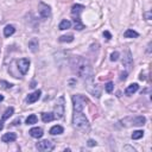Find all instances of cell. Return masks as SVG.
<instances>
[{
  "label": "cell",
  "mask_w": 152,
  "mask_h": 152,
  "mask_svg": "<svg viewBox=\"0 0 152 152\" xmlns=\"http://www.w3.org/2000/svg\"><path fill=\"white\" fill-rule=\"evenodd\" d=\"M70 67L73 73L83 78L84 81L93 80L94 76L93 67L87 58H83L81 56H74L70 61Z\"/></svg>",
  "instance_id": "obj_1"
},
{
  "label": "cell",
  "mask_w": 152,
  "mask_h": 152,
  "mask_svg": "<svg viewBox=\"0 0 152 152\" xmlns=\"http://www.w3.org/2000/svg\"><path fill=\"white\" fill-rule=\"evenodd\" d=\"M73 124H74L75 128H77L78 131H82V132L89 131V121H88V119L84 116V114L82 112H77V111L74 112Z\"/></svg>",
  "instance_id": "obj_2"
},
{
  "label": "cell",
  "mask_w": 152,
  "mask_h": 152,
  "mask_svg": "<svg viewBox=\"0 0 152 152\" xmlns=\"http://www.w3.org/2000/svg\"><path fill=\"white\" fill-rule=\"evenodd\" d=\"M146 119L144 116H128V118H125L121 120V125L123 126H143L145 124Z\"/></svg>",
  "instance_id": "obj_3"
},
{
  "label": "cell",
  "mask_w": 152,
  "mask_h": 152,
  "mask_svg": "<svg viewBox=\"0 0 152 152\" xmlns=\"http://www.w3.org/2000/svg\"><path fill=\"white\" fill-rule=\"evenodd\" d=\"M64 105H66V101H64V98L63 96H61V98L57 99V101L55 103V113H54L55 118H58V119L63 118V115H64V108H66Z\"/></svg>",
  "instance_id": "obj_4"
},
{
  "label": "cell",
  "mask_w": 152,
  "mask_h": 152,
  "mask_svg": "<svg viewBox=\"0 0 152 152\" xmlns=\"http://www.w3.org/2000/svg\"><path fill=\"white\" fill-rule=\"evenodd\" d=\"M86 87L88 89V92L92 94L94 98H100V95H101V88L99 87V84H95L93 80L86 81Z\"/></svg>",
  "instance_id": "obj_5"
},
{
  "label": "cell",
  "mask_w": 152,
  "mask_h": 152,
  "mask_svg": "<svg viewBox=\"0 0 152 152\" xmlns=\"http://www.w3.org/2000/svg\"><path fill=\"white\" fill-rule=\"evenodd\" d=\"M87 103V99L82 95H74L73 96V105H74V111L82 112L84 106Z\"/></svg>",
  "instance_id": "obj_6"
},
{
  "label": "cell",
  "mask_w": 152,
  "mask_h": 152,
  "mask_svg": "<svg viewBox=\"0 0 152 152\" xmlns=\"http://www.w3.org/2000/svg\"><path fill=\"white\" fill-rule=\"evenodd\" d=\"M17 66H18V70L25 75L27 71H29V67H30V61L27 58H20L18 62H17Z\"/></svg>",
  "instance_id": "obj_7"
},
{
  "label": "cell",
  "mask_w": 152,
  "mask_h": 152,
  "mask_svg": "<svg viewBox=\"0 0 152 152\" xmlns=\"http://www.w3.org/2000/svg\"><path fill=\"white\" fill-rule=\"evenodd\" d=\"M38 12H39L41 17L44 18V19H46V18H49L51 16V9H50V6H48L44 3H39V5H38Z\"/></svg>",
  "instance_id": "obj_8"
},
{
  "label": "cell",
  "mask_w": 152,
  "mask_h": 152,
  "mask_svg": "<svg viewBox=\"0 0 152 152\" xmlns=\"http://www.w3.org/2000/svg\"><path fill=\"white\" fill-rule=\"evenodd\" d=\"M36 148L38 151H51L54 148V144L49 140H42L36 144Z\"/></svg>",
  "instance_id": "obj_9"
},
{
  "label": "cell",
  "mask_w": 152,
  "mask_h": 152,
  "mask_svg": "<svg viewBox=\"0 0 152 152\" xmlns=\"http://www.w3.org/2000/svg\"><path fill=\"white\" fill-rule=\"evenodd\" d=\"M84 10V6L82 5H74L71 7V16L74 17V21H81L80 20V13Z\"/></svg>",
  "instance_id": "obj_10"
},
{
  "label": "cell",
  "mask_w": 152,
  "mask_h": 152,
  "mask_svg": "<svg viewBox=\"0 0 152 152\" xmlns=\"http://www.w3.org/2000/svg\"><path fill=\"white\" fill-rule=\"evenodd\" d=\"M123 64L124 67L126 68V71H130L133 67V61H132V57H131V52L130 51H126V56L124 57L123 59Z\"/></svg>",
  "instance_id": "obj_11"
},
{
  "label": "cell",
  "mask_w": 152,
  "mask_h": 152,
  "mask_svg": "<svg viewBox=\"0 0 152 152\" xmlns=\"http://www.w3.org/2000/svg\"><path fill=\"white\" fill-rule=\"evenodd\" d=\"M41 94H42L41 90H36V92H34V93H31V94H29V96L26 98L25 101H26L27 103H34V102L38 101V99L41 98Z\"/></svg>",
  "instance_id": "obj_12"
},
{
  "label": "cell",
  "mask_w": 152,
  "mask_h": 152,
  "mask_svg": "<svg viewBox=\"0 0 152 152\" xmlns=\"http://www.w3.org/2000/svg\"><path fill=\"white\" fill-rule=\"evenodd\" d=\"M29 133H30V136H31L32 138H36V139L43 137V130L41 127H34V128L30 130Z\"/></svg>",
  "instance_id": "obj_13"
},
{
  "label": "cell",
  "mask_w": 152,
  "mask_h": 152,
  "mask_svg": "<svg viewBox=\"0 0 152 152\" xmlns=\"http://www.w3.org/2000/svg\"><path fill=\"white\" fill-rule=\"evenodd\" d=\"M17 139V134L16 133H12V132H9V133H5L1 138V140L4 143H11V141H14Z\"/></svg>",
  "instance_id": "obj_14"
},
{
  "label": "cell",
  "mask_w": 152,
  "mask_h": 152,
  "mask_svg": "<svg viewBox=\"0 0 152 152\" xmlns=\"http://www.w3.org/2000/svg\"><path fill=\"white\" fill-rule=\"evenodd\" d=\"M138 88H139V86L137 84V83H132V84H130L126 89H125V94L126 95H133L136 92H137V90H138Z\"/></svg>",
  "instance_id": "obj_15"
},
{
  "label": "cell",
  "mask_w": 152,
  "mask_h": 152,
  "mask_svg": "<svg viewBox=\"0 0 152 152\" xmlns=\"http://www.w3.org/2000/svg\"><path fill=\"white\" fill-rule=\"evenodd\" d=\"M38 45H39V43H38V39H36V38H32L29 42V49L32 52H36L38 50Z\"/></svg>",
  "instance_id": "obj_16"
},
{
  "label": "cell",
  "mask_w": 152,
  "mask_h": 152,
  "mask_svg": "<svg viewBox=\"0 0 152 152\" xmlns=\"http://www.w3.org/2000/svg\"><path fill=\"white\" fill-rule=\"evenodd\" d=\"M63 127L62 126H59V125H56V126H54V127H51L50 128V134H52V136H57V134H62L63 133Z\"/></svg>",
  "instance_id": "obj_17"
},
{
  "label": "cell",
  "mask_w": 152,
  "mask_h": 152,
  "mask_svg": "<svg viewBox=\"0 0 152 152\" xmlns=\"http://www.w3.org/2000/svg\"><path fill=\"white\" fill-rule=\"evenodd\" d=\"M138 36H139V34L137 31H134V30H131V29L126 30L125 34H124V37L125 38H137Z\"/></svg>",
  "instance_id": "obj_18"
},
{
  "label": "cell",
  "mask_w": 152,
  "mask_h": 152,
  "mask_svg": "<svg viewBox=\"0 0 152 152\" xmlns=\"http://www.w3.org/2000/svg\"><path fill=\"white\" fill-rule=\"evenodd\" d=\"M14 31H16V29H14L13 25H7L4 29V35H5V37H10V36H12L14 34Z\"/></svg>",
  "instance_id": "obj_19"
},
{
  "label": "cell",
  "mask_w": 152,
  "mask_h": 152,
  "mask_svg": "<svg viewBox=\"0 0 152 152\" xmlns=\"http://www.w3.org/2000/svg\"><path fill=\"white\" fill-rule=\"evenodd\" d=\"M54 119H55L54 113H42V120L44 123H50Z\"/></svg>",
  "instance_id": "obj_20"
},
{
  "label": "cell",
  "mask_w": 152,
  "mask_h": 152,
  "mask_svg": "<svg viewBox=\"0 0 152 152\" xmlns=\"http://www.w3.org/2000/svg\"><path fill=\"white\" fill-rule=\"evenodd\" d=\"M71 26V23L69 21V20H67V19H64V20H62L59 23V25H58V29L59 30H67V29H69Z\"/></svg>",
  "instance_id": "obj_21"
},
{
  "label": "cell",
  "mask_w": 152,
  "mask_h": 152,
  "mask_svg": "<svg viewBox=\"0 0 152 152\" xmlns=\"http://www.w3.org/2000/svg\"><path fill=\"white\" fill-rule=\"evenodd\" d=\"M73 41H74L73 35H66V36H61L59 37V42H62V43H70Z\"/></svg>",
  "instance_id": "obj_22"
},
{
  "label": "cell",
  "mask_w": 152,
  "mask_h": 152,
  "mask_svg": "<svg viewBox=\"0 0 152 152\" xmlns=\"http://www.w3.org/2000/svg\"><path fill=\"white\" fill-rule=\"evenodd\" d=\"M36 123H37V116L35 114H31V115H29L26 118V124L27 125H34Z\"/></svg>",
  "instance_id": "obj_23"
},
{
  "label": "cell",
  "mask_w": 152,
  "mask_h": 152,
  "mask_svg": "<svg viewBox=\"0 0 152 152\" xmlns=\"http://www.w3.org/2000/svg\"><path fill=\"white\" fill-rule=\"evenodd\" d=\"M13 112H14V109H13V107H9L6 111H5V113H4V115H3V120H6V119H9L12 114H13Z\"/></svg>",
  "instance_id": "obj_24"
},
{
  "label": "cell",
  "mask_w": 152,
  "mask_h": 152,
  "mask_svg": "<svg viewBox=\"0 0 152 152\" xmlns=\"http://www.w3.org/2000/svg\"><path fill=\"white\" fill-rule=\"evenodd\" d=\"M143 136H144V132H143V131H134V132L132 133V139L137 140V139H140Z\"/></svg>",
  "instance_id": "obj_25"
},
{
  "label": "cell",
  "mask_w": 152,
  "mask_h": 152,
  "mask_svg": "<svg viewBox=\"0 0 152 152\" xmlns=\"http://www.w3.org/2000/svg\"><path fill=\"white\" fill-rule=\"evenodd\" d=\"M0 86H1L3 88H5V89H10V88H12L13 84H11V83H9V82H6L4 80H0Z\"/></svg>",
  "instance_id": "obj_26"
},
{
  "label": "cell",
  "mask_w": 152,
  "mask_h": 152,
  "mask_svg": "<svg viewBox=\"0 0 152 152\" xmlns=\"http://www.w3.org/2000/svg\"><path fill=\"white\" fill-rule=\"evenodd\" d=\"M105 88H106V92H107V93H112V92H113V89H114V86H113V83H112V82H108V83L106 84V87H105Z\"/></svg>",
  "instance_id": "obj_27"
},
{
  "label": "cell",
  "mask_w": 152,
  "mask_h": 152,
  "mask_svg": "<svg viewBox=\"0 0 152 152\" xmlns=\"http://www.w3.org/2000/svg\"><path fill=\"white\" fill-rule=\"evenodd\" d=\"M84 29V25L81 23V21H75V30H78V31H81V30Z\"/></svg>",
  "instance_id": "obj_28"
},
{
  "label": "cell",
  "mask_w": 152,
  "mask_h": 152,
  "mask_svg": "<svg viewBox=\"0 0 152 152\" xmlns=\"http://www.w3.org/2000/svg\"><path fill=\"white\" fill-rule=\"evenodd\" d=\"M119 59V52L118 51H114V52H112V55H111V61H118Z\"/></svg>",
  "instance_id": "obj_29"
},
{
  "label": "cell",
  "mask_w": 152,
  "mask_h": 152,
  "mask_svg": "<svg viewBox=\"0 0 152 152\" xmlns=\"http://www.w3.org/2000/svg\"><path fill=\"white\" fill-rule=\"evenodd\" d=\"M126 78H127V71L121 73V74H120V80H121V81H125Z\"/></svg>",
  "instance_id": "obj_30"
},
{
  "label": "cell",
  "mask_w": 152,
  "mask_h": 152,
  "mask_svg": "<svg viewBox=\"0 0 152 152\" xmlns=\"http://www.w3.org/2000/svg\"><path fill=\"white\" fill-rule=\"evenodd\" d=\"M95 145H96V141L95 140H93V139H89L88 140V146L92 147V146H95Z\"/></svg>",
  "instance_id": "obj_31"
},
{
  "label": "cell",
  "mask_w": 152,
  "mask_h": 152,
  "mask_svg": "<svg viewBox=\"0 0 152 152\" xmlns=\"http://www.w3.org/2000/svg\"><path fill=\"white\" fill-rule=\"evenodd\" d=\"M103 36H105L107 39H111V38H112V35H111L108 31H105V32H103Z\"/></svg>",
  "instance_id": "obj_32"
},
{
  "label": "cell",
  "mask_w": 152,
  "mask_h": 152,
  "mask_svg": "<svg viewBox=\"0 0 152 152\" xmlns=\"http://www.w3.org/2000/svg\"><path fill=\"white\" fill-rule=\"evenodd\" d=\"M3 128H4V120L0 121V131H1Z\"/></svg>",
  "instance_id": "obj_33"
},
{
  "label": "cell",
  "mask_w": 152,
  "mask_h": 152,
  "mask_svg": "<svg viewBox=\"0 0 152 152\" xmlns=\"http://www.w3.org/2000/svg\"><path fill=\"white\" fill-rule=\"evenodd\" d=\"M145 17H146V19H147V20H150V19H151V13H150V12H148V13H146V14H145Z\"/></svg>",
  "instance_id": "obj_34"
},
{
  "label": "cell",
  "mask_w": 152,
  "mask_h": 152,
  "mask_svg": "<svg viewBox=\"0 0 152 152\" xmlns=\"http://www.w3.org/2000/svg\"><path fill=\"white\" fill-rule=\"evenodd\" d=\"M125 150H132V151H136L134 148H132V147H130V146H126V147H125Z\"/></svg>",
  "instance_id": "obj_35"
},
{
  "label": "cell",
  "mask_w": 152,
  "mask_h": 152,
  "mask_svg": "<svg viewBox=\"0 0 152 152\" xmlns=\"http://www.w3.org/2000/svg\"><path fill=\"white\" fill-rule=\"evenodd\" d=\"M18 123H20V120H16V121H13V125H18Z\"/></svg>",
  "instance_id": "obj_36"
},
{
  "label": "cell",
  "mask_w": 152,
  "mask_h": 152,
  "mask_svg": "<svg viewBox=\"0 0 152 152\" xmlns=\"http://www.w3.org/2000/svg\"><path fill=\"white\" fill-rule=\"evenodd\" d=\"M139 78H140V80H141V81H143V80H145V76H144V75H143V74H140V77H139Z\"/></svg>",
  "instance_id": "obj_37"
},
{
  "label": "cell",
  "mask_w": 152,
  "mask_h": 152,
  "mask_svg": "<svg viewBox=\"0 0 152 152\" xmlns=\"http://www.w3.org/2000/svg\"><path fill=\"white\" fill-rule=\"evenodd\" d=\"M3 100H4V96H3V95H0V102H1Z\"/></svg>",
  "instance_id": "obj_38"
}]
</instances>
